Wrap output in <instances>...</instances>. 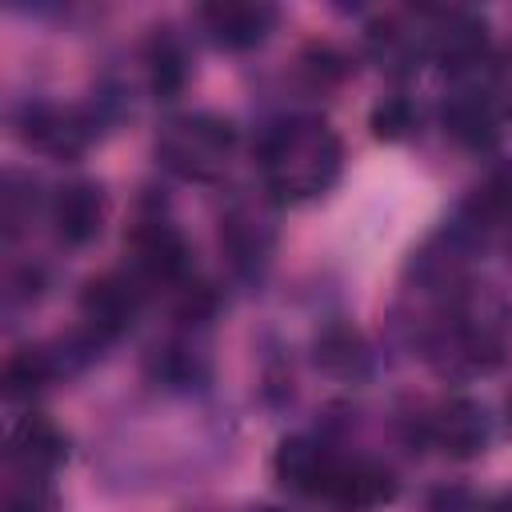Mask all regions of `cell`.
<instances>
[{
	"label": "cell",
	"instance_id": "obj_1",
	"mask_svg": "<svg viewBox=\"0 0 512 512\" xmlns=\"http://www.w3.org/2000/svg\"><path fill=\"white\" fill-rule=\"evenodd\" d=\"M264 180L276 200H304L324 192L340 172V140L324 120H288L264 136Z\"/></svg>",
	"mask_w": 512,
	"mask_h": 512
},
{
	"label": "cell",
	"instance_id": "obj_2",
	"mask_svg": "<svg viewBox=\"0 0 512 512\" xmlns=\"http://www.w3.org/2000/svg\"><path fill=\"white\" fill-rule=\"evenodd\" d=\"M236 144V128L212 112H188L160 128L156 152L184 180H216Z\"/></svg>",
	"mask_w": 512,
	"mask_h": 512
},
{
	"label": "cell",
	"instance_id": "obj_3",
	"mask_svg": "<svg viewBox=\"0 0 512 512\" xmlns=\"http://www.w3.org/2000/svg\"><path fill=\"white\" fill-rule=\"evenodd\" d=\"M136 312H140V288L124 272H104V276L88 280L80 292V316L96 340H112V336L128 332Z\"/></svg>",
	"mask_w": 512,
	"mask_h": 512
},
{
	"label": "cell",
	"instance_id": "obj_4",
	"mask_svg": "<svg viewBox=\"0 0 512 512\" xmlns=\"http://www.w3.org/2000/svg\"><path fill=\"white\" fill-rule=\"evenodd\" d=\"M420 436H424L428 444H436L444 456L468 460V456H476V452L484 448V440H488V420H484V408H480V404H472V400H464V396H452V400L436 404V408L424 416Z\"/></svg>",
	"mask_w": 512,
	"mask_h": 512
},
{
	"label": "cell",
	"instance_id": "obj_5",
	"mask_svg": "<svg viewBox=\"0 0 512 512\" xmlns=\"http://www.w3.org/2000/svg\"><path fill=\"white\" fill-rule=\"evenodd\" d=\"M424 44L428 52L448 68V72H468L472 64H480V56L488 52V36L484 24L472 12H428V28H424Z\"/></svg>",
	"mask_w": 512,
	"mask_h": 512
},
{
	"label": "cell",
	"instance_id": "obj_6",
	"mask_svg": "<svg viewBox=\"0 0 512 512\" xmlns=\"http://www.w3.org/2000/svg\"><path fill=\"white\" fill-rule=\"evenodd\" d=\"M128 244H132V264H136V272H140L144 280L172 284V280H180L184 268H188V244H184V236H180L168 220H160V216L140 220V224L132 228Z\"/></svg>",
	"mask_w": 512,
	"mask_h": 512
},
{
	"label": "cell",
	"instance_id": "obj_7",
	"mask_svg": "<svg viewBox=\"0 0 512 512\" xmlns=\"http://www.w3.org/2000/svg\"><path fill=\"white\" fill-rule=\"evenodd\" d=\"M276 480L292 492H304V496H324L328 500V488H332V476L340 468V456L328 452L324 444L308 440V436H292L276 448Z\"/></svg>",
	"mask_w": 512,
	"mask_h": 512
},
{
	"label": "cell",
	"instance_id": "obj_8",
	"mask_svg": "<svg viewBox=\"0 0 512 512\" xmlns=\"http://www.w3.org/2000/svg\"><path fill=\"white\" fill-rule=\"evenodd\" d=\"M20 136L52 156H76L88 136H92V124L84 112H72V108H52V104H24L20 112Z\"/></svg>",
	"mask_w": 512,
	"mask_h": 512
},
{
	"label": "cell",
	"instance_id": "obj_9",
	"mask_svg": "<svg viewBox=\"0 0 512 512\" xmlns=\"http://www.w3.org/2000/svg\"><path fill=\"white\" fill-rule=\"evenodd\" d=\"M204 28L212 32L216 44L224 48H252L268 36L276 12L268 4H252V0H220V4H204L200 8Z\"/></svg>",
	"mask_w": 512,
	"mask_h": 512
},
{
	"label": "cell",
	"instance_id": "obj_10",
	"mask_svg": "<svg viewBox=\"0 0 512 512\" xmlns=\"http://www.w3.org/2000/svg\"><path fill=\"white\" fill-rule=\"evenodd\" d=\"M52 224H56V236L64 244H88L96 240L100 224H104V196L96 184L88 180H76V184H64L52 200Z\"/></svg>",
	"mask_w": 512,
	"mask_h": 512
},
{
	"label": "cell",
	"instance_id": "obj_11",
	"mask_svg": "<svg viewBox=\"0 0 512 512\" xmlns=\"http://www.w3.org/2000/svg\"><path fill=\"white\" fill-rule=\"evenodd\" d=\"M392 496H396V480H392L388 468L340 456V468H336L332 488H328L332 504H340V508H376V504H384Z\"/></svg>",
	"mask_w": 512,
	"mask_h": 512
},
{
	"label": "cell",
	"instance_id": "obj_12",
	"mask_svg": "<svg viewBox=\"0 0 512 512\" xmlns=\"http://www.w3.org/2000/svg\"><path fill=\"white\" fill-rule=\"evenodd\" d=\"M444 132L464 144V148H492L496 144V112H492V96H476V92H460L444 104Z\"/></svg>",
	"mask_w": 512,
	"mask_h": 512
},
{
	"label": "cell",
	"instance_id": "obj_13",
	"mask_svg": "<svg viewBox=\"0 0 512 512\" xmlns=\"http://www.w3.org/2000/svg\"><path fill=\"white\" fill-rule=\"evenodd\" d=\"M8 456L20 464V472H48L64 460V436L44 416H24L8 436Z\"/></svg>",
	"mask_w": 512,
	"mask_h": 512
},
{
	"label": "cell",
	"instance_id": "obj_14",
	"mask_svg": "<svg viewBox=\"0 0 512 512\" xmlns=\"http://www.w3.org/2000/svg\"><path fill=\"white\" fill-rule=\"evenodd\" d=\"M56 372H60V368H56V356H52L48 348H20V352H12L8 364H4V388H8V396H32V392H40Z\"/></svg>",
	"mask_w": 512,
	"mask_h": 512
},
{
	"label": "cell",
	"instance_id": "obj_15",
	"mask_svg": "<svg viewBox=\"0 0 512 512\" xmlns=\"http://www.w3.org/2000/svg\"><path fill=\"white\" fill-rule=\"evenodd\" d=\"M188 80V68H184V52L180 44L168 36V32H156L152 44H148V84L156 96H176Z\"/></svg>",
	"mask_w": 512,
	"mask_h": 512
},
{
	"label": "cell",
	"instance_id": "obj_16",
	"mask_svg": "<svg viewBox=\"0 0 512 512\" xmlns=\"http://www.w3.org/2000/svg\"><path fill=\"white\" fill-rule=\"evenodd\" d=\"M220 236H224V248L232 252V260L240 268H256L272 244L268 228H260V220H252V216H228Z\"/></svg>",
	"mask_w": 512,
	"mask_h": 512
},
{
	"label": "cell",
	"instance_id": "obj_17",
	"mask_svg": "<svg viewBox=\"0 0 512 512\" xmlns=\"http://www.w3.org/2000/svg\"><path fill=\"white\" fill-rule=\"evenodd\" d=\"M316 360L328 368V372H360L364 368V340L348 328H332L320 336L316 344Z\"/></svg>",
	"mask_w": 512,
	"mask_h": 512
},
{
	"label": "cell",
	"instance_id": "obj_18",
	"mask_svg": "<svg viewBox=\"0 0 512 512\" xmlns=\"http://www.w3.org/2000/svg\"><path fill=\"white\" fill-rule=\"evenodd\" d=\"M4 512H56V492L40 472H20V480L8 488Z\"/></svg>",
	"mask_w": 512,
	"mask_h": 512
},
{
	"label": "cell",
	"instance_id": "obj_19",
	"mask_svg": "<svg viewBox=\"0 0 512 512\" xmlns=\"http://www.w3.org/2000/svg\"><path fill=\"white\" fill-rule=\"evenodd\" d=\"M468 208H476V220H504V216H512V164H504V168L472 196Z\"/></svg>",
	"mask_w": 512,
	"mask_h": 512
},
{
	"label": "cell",
	"instance_id": "obj_20",
	"mask_svg": "<svg viewBox=\"0 0 512 512\" xmlns=\"http://www.w3.org/2000/svg\"><path fill=\"white\" fill-rule=\"evenodd\" d=\"M412 120H416V112H412V104L404 100V96H388V100H380L376 108H372V136H380V140H400V136H408V128H412Z\"/></svg>",
	"mask_w": 512,
	"mask_h": 512
},
{
	"label": "cell",
	"instance_id": "obj_21",
	"mask_svg": "<svg viewBox=\"0 0 512 512\" xmlns=\"http://www.w3.org/2000/svg\"><path fill=\"white\" fill-rule=\"evenodd\" d=\"M176 312H180V320H208L216 312V292L208 284H192V288H184Z\"/></svg>",
	"mask_w": 512,
	"mask_h": 512
},
{
	"label": "cell",
	"instance_id": "obj_22",
	"mask_svg": "<svg viewBox=\"0 0 512 512\" xmlns=\"http://www.w3.org/2000/svg\"><path fill=\"white\" fill-rule=\"evenodd\" d=\"M492 104H500L504 112H512V48L492 68Z\"/></svg>",
	"mask_w": 512,
	"mask_h": 512
},
{
	"label": "cell",
	"instance_id": "obj_23",
	"mask_svg": "<svg viewBox=\"0 0 512 512\" xmlns=\"http://www.w3.org/2000/svg\"><path fill=\"white\" fill-rule=\"evenodd\" d=\"M468 504H464V492H436L432 496V504H428V512H464Z\"/></svg>",
	"mask_w": 512,
	"mask_h": 512
},
{
	"label": "cell",
	"instance_id": "obj_24",
	"mask_svg": "<svg viewBox=\"0 0 512 512\" xmlns=\"http://www.w3.org/2000/svg\"><path fill=\"white\" fill-rule=\"evenodd\" d=\"M488 512H512V492H504L500 500H492V504H488Z\"/></svg>",
	"mask_w": 512,
	"mask_h": 512
},
{
	"label": "cell",
	"instance_id": "obj_25",
	"mask_svg": "<svg viewBox=\"0 0 512 512\" xmlns=\"http://www.w3.org/2000/svg\"><path fill=\"white\" fill-rule=\"evenodd\" d=\"M508 420H512V400H508Z\"/></svg>",
	"mask_w": 512,
	"mask_h": 512
},
{
	"label": "cell",
	"instance_id": "obj_26",
	"mask_svg": "<svg viewBox=\"0 0 512 512\" xmlns=\"http://www.w3.org/2000/svg\"><path fill=\"white\" fill-rule=\"evenodd\" d=\"M264 512H272V508H264Z\"/></svg>",
	"mask_w": 512,
	"mask_h": 512
}]
</instances>
